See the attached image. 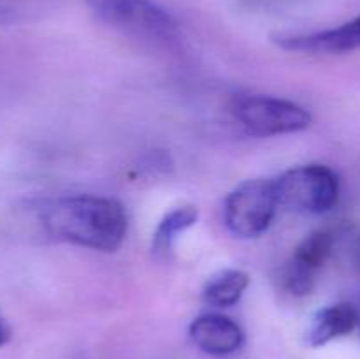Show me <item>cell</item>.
Here are the masks:
<instances>
[{
    "mask_svg": "<svg viewBox=\"0 0 360 359\" xmlns=\"http://www.w3.org/2000/svg\"><path fill=\"white\" fill-rule=\"evenodd\" d=\"M190 338L202 352L210 355H229L245 344L241 326L231 317L220 313H206L190 324Z\"/></svg>",
    "mask_w": 360,
    "mask_h": 359,
    "instance_id": "ba28073f",
    "label": "cell"
},
{
    "mask_svg": "<svg viewBox=\"0 0 360 359\" xmlns=\"http://www.w3.org/2000/svg\"><path fill=\"white\" fill-rule=\"evenodd\" d=\"M39 224L51 239L115 252L127 236L129 218L120 201L104 196H65L39 206Z\"/></svg>",
    "mask_w": 360,
    "mask_h": 359,
    "instance_id": "6da1fadb",
    "label": "cell"
},
{
    "mask_svg": "<svg viewBox=\"0 0 360 359\" xmlns=\"http://www.w3.org/2000/svg\"><path fill=\"white\" fill-rule=\"evenodd\" d=\"M280 204L301 213L320 215L333 210L340 197L336 172L322 164L292 168L276 178Z\"/></svg>",
    "mask_w": 360,
    "mask_h": 359,
    "instance_id": "5b68a950",
    "label": "cell"
},
{
    "mask_svg": "<svg viewBox=\"0 0 360 359\" xmlns=\"http://www.w3.org/2000/svg\"><path fill=\"white\" fill-rule=\"evenodd\" d=\"M231 109L234 118L253 136L294 134L311 125L308 109L292 101L269 95H238L232 101Z\"/></svg>",
    "mask_w": 360,
    "mask_h": 359,
    "instance_id": "277c9868",
    "label": "cell"
},
{
    "mask_svg": "<svg viewBox=\"0 0 360 359\" xmlns=\"http://www.w3.org/2000/svg\"><path fill=\"white\" fill-rule=\"evenodd\" d=\"M278 206L276 178L246 180L225 199V224L238 238H257L269 229Z\"/></svg>",
    "mask_w": 360,
    "mask_h": 359,
    "instance_id": "3957f363",
    "label": "cell"
},
{
    "mask_svg": "<svg viewBox=\"0 0 360 359\" xmlns=\"http://www.w3.org/2000/svg\"><path fill=\"white\" fill-rule=\"evenodd\" d=\"M357 263H359V266H360V241H359V246H357Z\"/></svg>",
    "mask_w": 360,
    "mask_h": 359,
    "instance_id": "4fadbf2b",
    "label": "cell"
},
{
    "mask_svg": "<svg viewBox=\"0 0 360 359\" xmlns=\"http://www.w3.org/2000/svg\"><path fill=\"white\" fill-rule=\"evenodd\" d=\"M250 285V277L243 270H221L206 282L202 289V299L217 308L234 306L243 298Z\"/></svg>",
    "mask_w": 360,
    "mask_h": 359,
    "instance_id": "30bf717a",
    "label": "cell"
},
{
    "mask_svg": "<svg viewBox=\"0 0 360 359\" xmlns=\"http://www.w3.org/2000/svg\"><path fill=\"white\" fill-rule=\"evenodd\" d=\"M104 25L157 48L181 44V30L174 18L155 0H84Z\"/></svg>",
    "mask_w": 360,
    "mask_h": 359,
    "instance_id": "7a4b0ae2",
    "label": "cell"
},
{
    "mask_svg": "<svg viewBox=\"0 0 360 359\" xmlns=\"http://www.w3.org/2000/svg\"><path fill=\"white\" fill-rule=\"evenodd\" d=\"M11 336H13V329H11L9 322H7V320L4 319L2 313H0V348H2L4 345L9 344Z\"/></svg>",
    "mask_w": 360,
    "mask_h": 359,
    "instance_id": "7c38bea8",
    "label": "cell"
},
{
    "mask_svg": "<svg viewBox=\"0 0 360 359\" xmlns=\"http://www.w3.org/2000/svg\"><path fill=\"white\" fill-rule=\"evenodd\" d=\"M197 218H199V210L195 206H192V204L174 208L172 211H169L162 218L153 234L151 250H153L155 256L162 257V259L169 257V253L172 252V246L176 243V238L181 232H185L186 229L192 227L197 222Z\"/></svg>",
    "mask_w": 360,
    "mask_h": 359,
    "instance_id": "8fae6325",
    "label": "cell"
},
{
    "mask_svg": "<svg viewBox=\"0 0 360 359\" xmlns=\"http://www.w3.org/2000/svg\"><path fill=\"white\" fill-rule=\"evenodd\" d=\"M274 42L287 51L326 53V55L355 51L360 49V16L327 30L309 32V34H280L274 37Z\"/></svg>",
    "mask_w": 360,
    "mask_h": 359,
    "instance_id": "52a82bcc",
    "label": "cell"
},
{
    "mask_svg": "<svg viewBox=\"0 0 360 359\" xmlns=\"http://www.w3.org/2000/svg\"><path fill=\"white\" fill-rule=\"evenodd\" d=\"M359 324H360V320H359Z\"/></svg>",
    "mask_w": 360,
    "mask_h": 359,
    "instance_id": "5bb4252c",
    "label": "cell"
},
{
    "mask_svg": "<svg viewBox=\"0 0 360 359\" xmlns=\"http://www.w3.org/2000/svg\"><path fill=\"white\" fill-rule=\"evenodd\" d=\"M360 315L352 303H336L322 308L313 317L306 333L309 347H323L336 338L347 336L359 326Z\"/></svg>",
    "mask_w": 360,
    "mask_h": 359,
    "instance_id": "9c48e42d",
    "label": "cell"
},
{
    "mask_svg": "<svg viewBox=\"0 0 360 359\" xmlns=\"http://www.w3.org/2000/svg\"><path fill=\"white\" fill-rule=\"evenodd\" d=\"M334 246L333 232L327 229L313 231L302 239L295 248L294 256L281 267V287L292 296L309 294L315 287L316 273L329 259Z\"/></svg>",
    "mask_w": 360,
    "mask_h": 359,
    "instance_id": "8992f818",
    "label": "cell"
}]
</instances>
